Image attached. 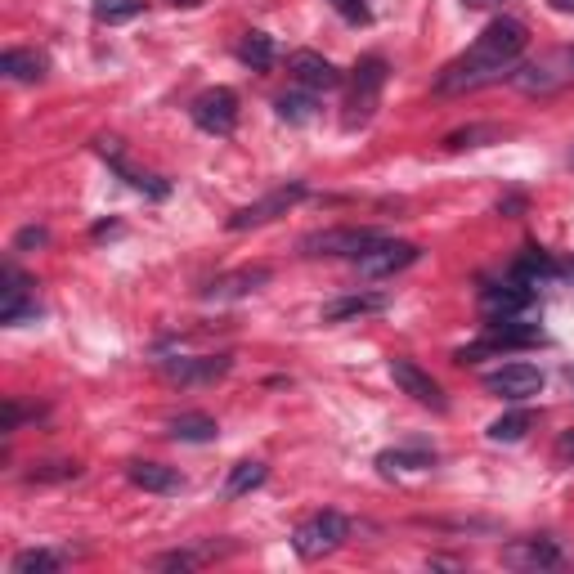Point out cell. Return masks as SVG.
Wrapping results in <instances>:
<instances>
[{"label": "cell", "mask_w": 574, "mask_h": 574, "mask_svg": "<svg viewBox=\"0 0 574 574\" xmlns=\"http://www.w3.org/2000/svg\"><path fill=\"white\" fill-rule=\"evenodd\" d=\"M530 50V27L521 18H494L485 32L471 41L467 54L449 63L435 81V95H467V90L494 86V81L512 77V68L521 63V54Z\"/></svg>", "instance_id": "6da1fadb"}, {"label": "cell", "mask_w": 574, "mask_h": 574, "mask_svg": "<svg viewBox=\"0 0 574 574\" xmlns=\"http://www.w3.org/2000/svg\"><path fill=\"white\" fill-rule=\"evenodd\" d=\"M512 86L534 99H548V95H557V90L574 86V45H561V50H548V54H539V59L512 68Z\"/></svg>", "instance_id": "7a4b0ae2"}, {"label": "cell", "mask_w": 574, "mask_h": 574, "mask_svg": "<svg viewBox=\"0 0 574 574\" xmlns=\"http://www.w3.org/2000/svg\"><path fill=\"white\" fill-rule=\"evenodd\" d=\"M350 539V521L341 512H314L296 525L292 534V548L301 561H323Z\"/></svg>", "instance_id": "3957f363"}, {"label": "cell", "mask_w": 574, "mask_h": 574, "mask_svg": "<svg viewBox=\"0 0 574 574\" xmlns=\"http://www.w3.org/2000/svg\"><path fill=\"white\" fill-rule=\"evenodd\" d=\"M382 86H386V59H377V54H368V59H359L355 77H350V99H346V131H355V126H364L368 117L377 113V99H382Z\"/></svg>", "instance_id": "277c9868"}, {"label": "cell", "mask_w": 574, "mask_h": 574, "mask_svg": "<svg viewBox=\"0 0 574 574\" xmlns=\"http://www.w3.org/2000/svg\"><path fill=\"white\" fill-rule=\"evenodd\" d=\"M382 229H355V225H337V229H314V234L301 238V252L305 256H350V261H359V256L368 252V247L382 243Z\"/></svg>", "instance_id": "5b68a950"}, {"label": "cell", "mask_w": 574, "mask_h": 574, "mask_svg": "<svg viewBox=\"0 0 574 574\" xmlns=\"http://www.w3.org/2000/svg\"><path fill=\"white\" fill-rule=\"evenodd\" d=\"M189 117H193V126L207 131V135H234V126H238V95H234V90H225V86L202 90V95L189 104Z\"/></svg>", "instance_id": "8992f818"}, {"label": "cell", "mask_w": 574, "mask_h": 574, "mask_svg": "<svg viewBox=\"0 0 574 574\" xmlns=\"http://www.w3.org/2000/svg\"><path fill=\"white\" fill-rule=\"evenodd\" d=\"M301 198H305V184H283V189L265 193L261 202H247V207H238L234 216L225 220V225L234 229V234H243V229H256V225H270V220L287 216V211H292Z\"/></svg>", "instance_id": "52a82bcc"}, {"label": "cell", "mask_w": 574, "mask_h": 574, "mask_svg": "<svg viewBox=\"0 0 574 574\" xmlns=\"http://www.w3.org/2000/svg\"><path fill=\"white\" fill-rule=\"evenodd\" d=\"M422 256V247L418 243H400V238H382L377 247H368L364 256H359V274L364 279H391V274H400V270H409L413 261Z\"/></svg>", "instance_id": "ba28073f"}, {"label": "cell", "mask_w": 574, "mask_h": 574, "mask_svg": "<svg viewBox=\"0 0 574 574\" xmlns=\"http://www.w3.org/2000/svg\"><path fill=\"white\" fill-rule=\"evenodd\" d=\"M485 391L498 395V400L521 404L543 391V373L534 364H503V368H494V373H485Z\"/></svg>", "instance_id": "9c48e42d"}, {"label": "cell", "mask_w": 574, "mask_h": 574, "mask_svg": "<svg viewBox=\"0 0 574 574\" xmlns=\"http://www.w3.org/2000/svg\"><path fill=\"white\" fill-rule=\"evenodd\" d=\"M391 377H395V386H400V391L409 395V400L422 404V409H435V413L449 409V400H444L440 382H435L427 368L413 364V359H391Z\"/></svg>", "instance_id": "30bf717a"}, {"label": "cell", "mask_w": 574, "mask_h": 574, "mask_svg": "<svg viewBox=\"0 0 574 574\" xmlns=\"http://www.w3.org/2000/svg\"><path fill=\"white\" fill-rule=\"evenodd\" d=\"M0 323H9V328H18V323H27V319H41V305H36V296L27 292V283L23 274L14 270V265H5L0 270Z\"/></svg>", "instance_id": "8fae6325"}, {"label": "cell", "mask_w": 574, "mask_h": 574, "mask_svg": "<svg viewBox=\"0 0 574 574\" xmlns=\"http://www.w3.org/2000/svg\"><path fill=\"white\" fill-rule=\"evenodd\" d=\"M530 287H525L521 279L516 283H503V287H485L480 292V310H485V319L489 323H498V319H525L530 314Z\"/></svg>", "instance_id": "7c38bea8"}, {"label": "cell", "mask_w": 574, "mask_h": 574, "mask_svg": "<svg viewBox=\"0 0 574 574\" xmlns=\"http://www.w3.org/2000/svg\"><path fill=\"white\" fill-rule=\"evenodd\" d=\"M234 359L229 355H202V359H162V377L166 382H180V386H202V382H216V377L229 373Z\"/></svg>", "instance_id": "4fadbf2b"}, {"label": "cell", "mask_w": 574, "mask_h": 574, "mask_svg": "<svg viewBox=\"0 0 574 574\" xmlns=\"http://www.w3.org/2000/svg\"><path fill=\"white\" fill-rule=\"evenodd\" d=\"M287 68H292V77L301 81L305 90H337L341 86L337 63L323 59V54H314V50H296L292 59H287Z\"/></svg>", "instance_id": "5bb4252c"}, {"label": "cell", "mask_w": 574, "mask_h": 574, "mask_svg": "<svg viewBox=\"0 0 574 574\" xmlns=\"http://www.w3.org/2000/svg\"><path fill=\"white\" fill-rule=\"evenodd\" d=\"M561 561V548L552 539H516L503 548V566L512 570H548Z\"/></svg>", "instance_id": "9a60e30c"}, {"label": "cell", "mask_w": 574, "mask_h": 574, "mask_svg": "<svg viewBox=\"0 0 574 574\" xmlns=\"http://www.w3.org/2000/svg\"><path fill=\"white\" fill-rule=\"evenodd\" d=\"M274 274L265 270V265H256V270H234V274H225V279H216L207 287V301H243V296H252L256 287H265Z\"/></svg>", "instance_id": "2e32d148"}, {"label": "cell", "mask_w": 574, "mask_h": 574, "mask_svg": "<svg viewBox=\"0 0 574 574\" xmlns=\"http://www.w3.org/2000/svg\"><path fill=\"white\" fill-rule=\"evenodd\" d=\"M386 305L391 301L382 292H350L323 305V323H350V319H364V314H382Z\"/></svg>", "instance_id": "e0dca14e"}, {"label": "cell", "mask_w": 574, "mask_h": 574, "mask_svg": "<svg viewBox=\"0 0 574 574\" xmlns=\"http://www.w3.org/2000/svg\"><path fill=\"white\" fill-rule=\"evenodd\" d=\"M126 480H131L135 489H144V494H180L184 489L180 471L162 467V462H131V467H126Z\"/></svg>", "instance_id": "ac0fdd59"}, {"label": "cell", "mask_w": 574, "mask_h": 574, "mask_svg": "<svg viewBox=\"0 0 574 574\" xmlns=\"http://www.w3.org/2000/svg\"><path fill=\"white\" fill-rule=\"evenodd\" d=\"M0 72H5V81H41L50 72V59L36 50H5L0 54Z\"/></svg>", "instance_id": "d6986e66"}, {"label": "cell", "mask_w": 574, "mask_h": 574, "mask_svg": "<svg viewBox=\"0 0 574 574\" xmlns=\"http://www.w3.org/2000/svg\"><path fill=\"white\" fill-rule=\"evenodd\" d=\"M175 435V440H184V444H207V440H216L220 427H216V418H207V413H180V418H171V427H166Z\"/></svg>", "instance_id": "ffe728a7"}, {"label": "cell", "mask_w": 574, "mask_h": 574, "mask_svg": "<svg viewBox=\"0 0 574 574\" xmlns=\"http://www.w3.org/2000/svg\"><path fill=\"white\" fill-rule=\"evenodd\" d=\"M265 476H270V467H265V462H256V458L238 462V467L229 471V480H225V498H243V494H252V489H261V485H265Z\"/></svg>", "instance_id": "44dd1931"}, {"label": "cell", "mask_w": 574, "mask_h": 574, "mask_svg": "<svg viewBox=\"0 0 574 574\" xmlns=\"http://www.w3.org/2000/svg\"><path fill=\"white\" fill-rule=\"evenodd\" d=\"M498 140H503V126L476 122V126H462V131L444 135V148H449V153H462V148H485V144H498Z\"/></svg>", "instance_id": "7402d4cb"}, {"label": "cell", "mask_w": 574, "mask_h": 574, "mask_svg": "<svg viewBox=\"0 0 574 574\" xmlns=\"http://www.w3.org/2000/svg\"><path fill=\"white\" fill-rule=\"evenodd\" d=\"M530 427H534V418L525 409H516V413H503V418H494L489 422V440L494 444H516V440H525L530 435Z\"/></svg>", "instance_id": "603a6c76"}, {"label": "cell", "mask_w": 574, "mask_h": 574, "mask_svg": "<svg viewBox=\"0 0 574 574\" xmlns=\"http://www.w3.org/2000/svg\"><path fill=\"white\" fill-rule=\"evenodd\" d=\"M59 566H63L59 552H50V548H27V552H18V557L9 561V574H54Z\"/></svg>", "instance_id": "cb8c5ba5"}, {"label": "cell", "mask_w": 574, "mask_h": 574, "mask_svg": "<svg viewBox=\"0 0 574 574\" xmlns=\"http://www.w3.org/2000/svg\"><path fill=\"white\" fill-rule=\"evenodd\" d=\"M90 14H95V23L117 27V23H131V18H140L144 14V0H95V5H90Z\"/></svg>", "instance_id": "d4e9b609"}, {"label": "cell", "mask_w": 574, "mask_h": 574, "mask_svg": "<svg viewBox=\"0 0 574 574\" xmlns=\"http://www.w3.org/2000/svg\"><path fill=\"white\" fill-rule=\"evenodd\" d=\"M238 59H243L252 72H265L274 63V41L265 32H247L243 45H238Z\"/></svg>", "instance_id": "484cf974"}, {"label": "cell", "mask_w": 574, "mask_h": 574, "mask_svg": "<svg viewBox=\"0 0 574 574\" xmlns=\"http://www.w3.org/2000/svg\"><path fill=\"white\" fill-rule=\"evenodd\" d=\"M552 274H557V265H552L539 247H525V256L516 261V279H521L525 287H534L539 279H552Z\"/></svg>", "instance_id": "4316f807"}, {"label": "cell", "mask_w": 574, "mask_h": 574, "mask_svg": "<svg viewBox=\"0 0 574 574\" xmlns=\"http://www.w3.org/2000/svg\"><path fill=\"white\" fill-rule=\"evenodd\" d=\"M274 108H279V117L283 122H292V126L314 122V99L310 95H279L274 99Z\"/></svg>", "instance_id": "83f0119b"}, {"label": "cell", "mask_w": 574, "mask_h": 574, "mask_svg": "<svg viewBox=\"0 0 574 574\" xmlns=\"http://www.w3.org/2000/svg\"><path fill=\"white\" fill-rule=\"evenodd\" d=\"M431 453H382V458H377V467H382L386 471V476H391V471H404V467H409V471H427L431 467Z\"/></svg>", "instance_id": "f1b7e54d"}, {"label": "cell", "mask_w": 574, "mask_h": 574, "mask_svg": "<svg viewBox=\"0 0 574 574\" xmlns=\"http://www.w3.org/2000/svg\"><path fill=\"white\" fill-rule=\"evenodd\" d=\"M77 471H81L77 462H41V467H36L27 480H72Z\"/></svg>", "instance_id": "f546056e"}, {"label": "cell", "mask_w": 574, "mask_h": 574, "mask_svg": "<svg viewBox=\"0 0 574 574\" xmlns=\"http://www.w3.org/2000/svg\"><path fill=\"white\" fill-rule=\"evenodd\" d=\"M45 243H50V234H45L41 225H27V229H18L14 252H32V247H45Z\"/></svg>", "instance_id": "4dcf8cb0"}, {"label": "cell", "mask_w": 574, "mask_h": 574, "mask_svg": "<svg viewBox=\"0 0 574 574\" xmlns=\"http://www.w3.org/2000/svg\"><path fill=\"white\" fill-rule=\"evenodd\" d=\"M332 9H337L346 23H368V0H332Z\"/></svg>", "instance_id": "1f68e13d"}, {"label": "cell", "mask_w": 574, "mask_h": 574, "mask_svg": "<svg viewBox=\"0 0 574 574\" xmlns=\"http://www.w3.org/2000/svg\"><path fill=\"white\" fill-rule=\"evenodd\" d=\"M95 148H99V157H108V162H122V140H113V135H99L95 140Z\"/></svg>", "instance_id": "d6a6232c"}, {"label": "cell", "mask_w": 574, "mask_h": 574, "mask_svg": "<svg viewBox=\"0 0 574 574\" xmlns=\"http://www.w3.org/2000/svg\"><path fill=\"white\" fill-rule=\"evenodd\" d=\"M193 561H198V557H189V552H171V557H162L157 566H162V570H193Z\"/></svg>", "instance_id": "836d02e7"}, {"label": "cell", "mask_w": 574, "mask_h": 574, "mask_svg": "<svg viewBox=\"0 0 574 574\" xmlns=\"http://www.w3.org/2000/svg\"><path fill=\"white\" fill-rule=\"evenodd\" d=\"M557 458L574 462V431H566V435H561V444H557Z\"/></svg>", "instance_id": "e575fe53"}, {"label": "cell", "mask_w": 574, "mask_h": 574, "mask_svg": "<svg viewBox=\"0 0 574 574\" xmlns=\"http://www.w3.org/2000/svg\"><path fill=\"white\" fill-rule=\"evenodd\" d=\"M18 418H23V409H18V404L9 400V404H5V431H14V427H18Z\"/></svg>", "instance_id": "d590c367"}, {"label": "cell", "mask_w": 574, "mask_h": 574, "mask_svg": "<svg viewBox=\"0 0 574 574\" xmlns=\"http://www.w3.org/2000/svg\"><path fill=\"white\" fill-rule=\"evenodd\" d=\"M552 9H557V14H574V0H548Z\"/></svg>", "instance_id": "8d00e7d4"}, {"label": "cell", "mask_w": 574, "mask_h": 574, "mask_svg": "<svg viewBox=\"0 0 574 574\" xmlns=\"http://www.w3.org/2000/svg\"><path fill=\"white\" fill-rule=\"evenodd\" d=\"M521 207H525L521 198H503V202H498V211H521Z\"/></svg>", "instance_id": "74e56055"}, {"label": "cell", "mask_w": 574, "mask_h": 574, "mask_svg": "<svg viewBox=\"0 0 574 574\" xmlns=\"http://www.w3.org/2000/svg\"><path fill=\"white\" fill-rule=\"evenodd\" d=\"M489 5H498V0H467V9H489Z\"/></svg>", "instance_id": "f35d334b"}, {"label": "cell", "mask_w": 574, "mask_h": 574, "mask_svg": "<svg viewBox=\"0 0 574 574\" xmlns=\"http://www.w3.org/2000/svg\"><path fill=\"white\" fill-rule=\"evenodd\" d=\"M171 5H180V9H198L202 0H171Z\"/></svg>", "instance_id": "ab89813d"}, {"label": "cell", "mask_w": 574, "mask_h": 574, "mask_svg": "<svg viewBox=\"0 0 574 574\" xmlns=\"http://www.w3.org/2000/svg\"><path fill=\"white\" fill-rule=\"evenodd\" d=\"M566 382H570V386H574V364H570V368H566Z\"/></svg>", "instance_id": "60d3db41"}, {"label": "cell", "mask_w": 574, "mask_h": 574, "mask_svg": "<svg viewBox=\"0 0 574 574\" xmlns=\"http://www.w3.org/2000/svg\"><path fill=\"white\" fill-rule=\"evenodd\" d=\"M570 166H574V148H570Z\"/></svg>", "instance_id": "b9f144b4"}]
</instances>
